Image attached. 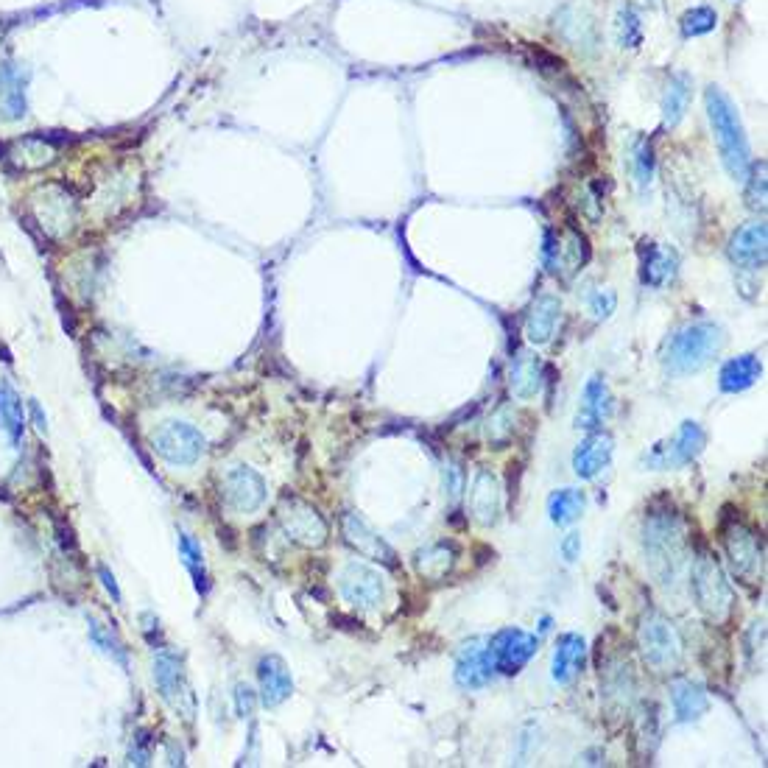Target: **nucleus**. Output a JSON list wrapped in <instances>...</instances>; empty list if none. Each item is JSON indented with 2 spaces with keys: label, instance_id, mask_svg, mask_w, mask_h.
I'll use <instances>...</instances> for the list:
<instances>
[{
  "label": "nucleus",
  "instance_id": "39",
  "mask_svg": "<svg viewBox=\"0 0 768 768\" xmlns=\"http://www.w3.org/2000/svg\"><path fill=\"white\" fill-rule=\"evenodd\" d=\"M632 174L640 188H648L654 179V146L648 137H637L632 143Z\"/></svg>",
  "mask_w": 768,
  "mask_h": 768
},
{
  "label": "nucleus",
  "instance_id": "45",
  "mask_svg": "<svg viewBox=\"0 0 768 768\" xmlns=\"http://www.w3.org/2000/svg\"><path fill=\"white\" fill-rule=\"evenodd\" d=\"M151 760V738L149 732H137L132 749H129V763L132 766H149Z\"/></svg>",
  "mask_w": 768,
  "mask_h": 768
},
{
  "label": "nucleus",
  "instance_id": "9",
  "mask_svg": "<svg viewBox=\"0 0 768 768\" xmlns=\"http://www.w3.org/2000/svg\"><path fill=\"white\" fill-rule=\"evenodd\" d=\"M154 685L160 690L162 701L168 707H174L176 713L193 718L196 713V699L185 676V662L182 654H176L174 648H157L154 651Z\"/></svg>",
  "mask_w": 768,
  "mask_h": 768
},
{
  "label": "nucleus",
  "instance_id": "6",
  "mask_svg": "<svg viewBox=\"0 0 768 768\" xmlns=\"http://www.w3.org/2000/svg\"><path fill=\"white\" fill-rule=\"evenodd\" d=\"M704 447H707V431L701 428V422L685 419L674 431V436L657 442L640 459V464L654 472L682 470V467H688V464L699 459L701 453H704Z\"/></svg>",
  "mask_w": 768,
  "mask_h": 768
},
{
  "label": "nucleus",
  "instance_id": "1",
  "mask_svg": "<svg viewBox=\"0 0 768 768\" xmlns=\"http://www.w3.org/2000/svg\"><path fill=\"white\" fill-rule=\"evenodd\" d=\"M643 556L648 573L654 581L671 590L682 579V570L688 567V528L682 514L674 509H651L643 520L640 531Z\"/></svg>",
  "mask_w": 768,
  "mask_h": 768
},
{
  "label": "nucleus",
  "instance_id": "5",
  "mask_svg": "<svg viewBox=\"0 0 768 768\" xmlns=\"http://www.w3.org/2000/svg\"><path fill=\"white\" fill-rule=\"evenodd\" d=\"M637 646H640L643 660L660 674H671L682 665V637L676 632L674 623L657 609H651L640 618Z\"/></svg>",
  "mask_w": 768,
  "mask_h": 768
},
{
  "label": "nucleus",
  "instance_id": "38",
  "mask_svg": "<svg viewBox=\"0 0 768 768\" xmlns=\"http://www.w3.org/2000/svg\"><path fill=\"white\" fill-rule=\"evenodd\" d=\"M615 34H618L620 48H640L643 42V23H640V12L634 9L632 3H623L615 17Z\"/></svg>",
  "mask_w": 768,
  "mask_h": 768
},
{
  "label": "nucleus",
  "instance_id": "35",
  "mask_svg": "<svg viewBox=\"0 0 768 768\" xmlns=\"http://www.w3.org/2000/svg\"><path fill=\"white\" fill-rule=\"evenodd\" d=\"M584 509H587V498H584L581 489H573V486L559 489L548 498V514H551V523H556V526H573L584 514Z\"/></svg>",
  "mask_w": 768,
  "mask_h": 768
},
{
  "label": "nucleus",
  "instance_id": "12",
  "mask_svg": "<svg viewBox=\"0 0 768 768\" xmlns=\"http://www.w3.org/2000/svg\"><path fill=\"white\" fill-rule=\"evenodd\" d=\"M539 637L537 634L526 632V629H500L498 634H492V640L486 643V651L492 657L495 674L514 676L520 674L528 665V660L537 654Z\"/></svg>",
  "mask_w": 768,
  "mask_h": 768
},
{
  "label": "nucleus",
  "instance_id": "32",
  "mask_svg": "<svg viewBox=\"0 0 768 768\" xmlns=\"http://www.w3.org/2000/svg\"><path fill=\"white\" fill-rule=\"evenodd\" d=\"M763 378V364L760 358L746 352V355H738V358H729L727 364L721 366L718 372V386L727 394H741V391H749L755 386L757 380Z\"/></svg>",
  "mask_w": 768,
  "mask_h": 768
},
{
  "label": "nucleus",
  "instance_id": "30",
  "mask_svg": "<svg viewBox=\"0 0 768 768\" xmlns=\"http://www.w3.org/2000/svg\"><path fill=\"white\" fill-rule=\"evenodd\" d=\"M456 556H459L456 545L445 539V542H431V545L419 548L411 562H414L417 576H422L425 581H442L456 567Z\"/></svg>",
  "mask_w": 768,
  "mask_h": 768
},
{
  "label": "nucleus",
  "instance_id": "36",
  "mask_svg": "<svg viewBox=\"0 0 768 768\" xmlns=\"http://www.w3.org/2000/svg\"><path fill=\"white\" fill-rule=\"evenodd\" d=\"M179 556H182V565L188 567L190 579L196 584L199 595L210 593V576H207V562H204L202 545L190 537L188 531H179Z\"/></svg>",
  "mask_w": 768,
  "mask_h": 768
},
{
  "label": "nucleus",
  "instance_id": "16",
  "mask_svg": "<svg viewBox=\"0 0 768 768\" xmlns=\"http://www.w3.org/2000/svg\"><path fill=\"white\" fill-rule=\"evenodd\" d=\"M341 534H344V542L350 545L352 551H358V556H364L369 562H378V565L397 567V553L391 551L389 542L380 537L361 514H344L341 517Z\"/></svg>",
  "mask_w": 768,
  "mask_h": 768
},
{
  "label": "nucleus",
  "instance_id": "44",
  "mask_svg": "<svg viewBox=\"0 0 768 768\" xmlns=\"http://www.w3.org/2000/svg\"><path fill=\"white\" fill-rule=\"evenodd\" d=\"M461 489H464V470L456 461H447L445 464V492L450 500L461 498Z\"/></svg>",
  "mask_w": 768,
  "mask_h": 768
},
{
  "label": "nucleus",
  "instance_id": "2",
  "mask_svg": "<svg viewBox=\"0 0 768 768\" xmlns=\"http://www.w3.org/2000/svg\"><path fill=\"white\" fill-rule=\"evenodd\" d=\"M724 341H727L724 327H718L715 322H690L679 327L674 336L668 338L662 352L665 372H671L676 378L701 372L704 366L713 364Z\"/></svg>",
  "mask_w": 768,
  "mask_h": 768
},
{
  "label": "nucleus",
  "instance_id": "29",
  "mask_svg": "<svg viewBox=\"0 0 768 768\" xmlns=\"http://www.w3.org/2000/svg\"><path fill=\"white\" fill-rule=\"evenodd\" d=\"M542 361L534 352L514 350L512 364H509V389L517 400H531L542 389Z\"/></svg>",
  "mask_w": 768,
  "mask_h": 768
},
{
  "label": "nucleus",
  "instance_id": "7",
  "mask_svg": "<svg viewBox=\"0 0 768 768\" xmlns=\"http://www.w3.org/2000/svg\"><path fill=\"white\" fill-rule=\"evenodd\" d=\"M31 216L37 221L45 238L62 241L70 232L76 230L79 221V202L65 185L51 182L31 196Z\"/></svg>",
  "mask_w": 768,
  "mask_h": 768
},
{
  "label": "nucleus",
  "instance_id": "19",
  "mask_svg": "<svg viewBox=\"0 0 768 768\" xmlns=\"http://www.w3.org/2000/svg\"><path fill=\"white\" fill-rule=\"evenodd\" d=\"M467 509L478 526H495L500 517V481L498 475L486 467H478L472 475L470 495H467Z\"/></svg>",
  "mask_w": 768,
  "mask_h": 768
},
{
  "label": "nucleus",
  "instance_id": "20",
  "mask_svg": "<svg viewBox=\"0 0 768 768\" xmlns=\"http://www.w3.org/2000/svg\"><path fill=\"white\" fill-rule=\"evenodd\" d=\"M257 682H260V704L269 707V710L285 704L294 693L291 671H288L283 657H277V654H266L263 660L257 662Z\"/></svg>",
  "mask_w": 768,
  "mask_h": 768
},
{
  "label": "nucleus",
  "instance_id": "8",
  "mask_svg": "<svg viewBox=\"0 0 768 768\" xmlns=\"http://www.w3.org/2000/svg\"><path fill=\"white\" fill-rule=\"evenodd\" d=\"M151 447L171 467H193L204 456L207 439L190 422L168 419V422H162L160 428L151 433Z\"/></svg>",
  "mask_w": 768,
  "mask_h": 768
},
{
  "label": "nucleus",
  "instance_id": "42",
  "mask_svg": "<svg viewBox=\"0 0 768 768\" xmlns=\"http://www.w3.org/2000/svg\"><path fill=\"white\" fill-rule=\"evenodd\" d=\"M718 26V14L710 6H693L688 12L682 14V34L685 37H701V34H710L713 28Z\"/></svg>",
  "mask_w": 768,
  "mask_h": 768
},
{
  "label": "nucleus",
  "instance_id": "15",
  "mask_svg": "<svg viewBox=\"0 0 768 768\" xmlns=\"http://www.w3.org/2000/svg\"><path fill=\"white\" fill-rule=\"evenodd\" d=\"M221 495H224V503L230 506L232 512L252 514L266 503L269 489H266V481H263L260 472L246 467V464H238V467H232V470H227V475H224V481H221Z\"/></svg>",
  "mask_w": 768,
  "mask_h": 768
},
{
  "label": "nucleus",
  "instance_id": "46",
  "mask_svg": "<svg viewBox=\"0 0 768 768\" xmlns=\"http://www.w3.org/2000/svg\"><path fill=\"white\" fill-rule=\"evenodd\" d=\"M590 308H593L598 319H609L615 313V308H618V297L612 291H598V294L590 297Z\"/></svg>",
  "mask_w": 768,
  "mask_h": 768
},
{
  "label": "nucleus",
  "instance_id": "26",
  "mask_svg": "<svg viewBox=\"0 0 768 768\" xmlns=\"http://www.w3.org/2000/svg\"><path fill=\"white\" fill-rule=\"evenodd\" d=\"M679 255L665 243H643L640 249V280L648 288H662L676 277Z\"/></svg>",
  "mask_w": 768,
  "mask_h": 768
},
{
  "label": "nucleus",
  "instance_id": "49",
  "mask_svg": "<svg viewBox=\"0 0 768 768\" xmlns=\"http://www.w3.org/2000/svg\"><path fill=\"white\" fill-rule=\"evenodd\" d=\"M28 411H31V417H34V425H37V431L45 433L48 431V419H45V414H42V408L37 400H28Z\"/></svg>",
  "mask_w": 768,
  "mask_h": 768
},
{
  "label": "nucleus",
  "instance_id": "4",
  "mask_svg": "<svg viewBox=\"0 0 768 768\" xmlns=\"http://www.w3.org/2000/svg\"><path fill=\"white\" fill-rule=\"evenodd\" d=\"M690 593L696 607L710 620H724L732 612V587L727 573L710 551L696 553L690 565Z\"/></svg>",
  "mask_w": 768,
  "mask_h": 768
},
{
  "label": "nucleus",
  "instance_id": "33",
  "mask_svg": "<svg viewBox=\"0 0 768 768\" xmlns=\"http://www.w3.org/2000/svg\"><path fill=\"white\" fill-rule=\"evenodd\" d=\"M0 428L9 436L12 445L23 442V431H26V411H23V400L9 380H0Z\"/></svg>",
  "mask_w": 768,
  "mask_h": 768
},
{
  "label": "nucleus",
  "instance_id": "3",
  "mask_svg": "<svg viewBox=\"0 0 768 768\" xmlns=\"http://www.w3.org/2000/svg\"><path fill=\"white\" fill-rule=\"evenodd\" d=\"M704 104H707V115L713 123V135L718 151H721L724 168L735 182H743L749 176V168H752V151H749V140L743 132L741 118L732 107V101L718 87H707Z\"/></svg>",
  "mask_w": 768,
  "mask_h": 768
},
{
  "label": "nucleus",
  "instance_id": "10",
  "mask_svg": "<svg viewBox=\"0 0 768 768\" xmlns=\"http://www.w3.org/2000/svg\"><path fill=\"white\" fill-rule=\"evenodd\" d=\"M277 517H280L285 537L302 545V548H322L327 537H330V528L324 523L319 509H313L305 500L283 498L280 500V509H277Z\"/></svg>",
  "mask_w": 768,
  "mask_h": 768
},
{
  "label": "nucleus",
  "instance_id": "37",
  "mask_svg": "<svg viewBox=\"0 0 768 768\" xmlns=\"http://www.w3.org/2000/svg\"><path fill=\"white\" fill-rule=\"evenodd\" d=\"M87 626H90V643H93L101 654H107L109 660H115L121 668H129V648L123 646V640L118 637L115 629L104 626L101 620L87 618Z\"/></svg>",
  "mask_w": 768,
  "mask_h": 768
},
{
  "label": "nucleus",
  "instance_id": "11",
  "mask_svg": "<svg viewBox=\"0 0 768 768\" xmlns=\"http://www.w3.org/2000/svg\"><path fill=\"white\" fill-rule=\"evenodd\" d=\"M338 593L350 607L375 612L386 601V584L375 567L364 562H347L338 573Z\"/></svg>",
  "mask_w": 768,
  "mask_h": 768
},
{
  "label": "nucleus",
  "instance_id": "27",
  "mask_svg": "<svg viewBox=\"0 0 768 768\" xmlns=\"http://www.w3.org/2000/svg\"><path fill=\"white\" fill-rule=\"evenodd\" d=\"M559 316H562V302L551 294H539L531 308L526 313V322H523V333H526L528 344L534 347H542L548 344L556 333V324H559Z\"/></svg>",
  "mask_w": 768,
  "mask_h": 768
},
{
  "label": "nucleus",
  "instance_id": "34",
  "mask_svg": "<svg viewBox=\"0 0 768 768\" xmlns=\"http://www.w3.org/2000/svg\"><path fill=\"white\" fill-rule=\"evenodd\" d=\"M690 93H693V81H690L688 73H674L668 79V87H665V95H662V121L665 126H679L685 112H688Z\"/></svg>",
  "mask_w": 768,
  "mask_h": 768
},
{
  "label": "nucleus",
  "instance_id": "43",
  "mask_svg": "<svg viewBox=\"0 0 768 768\" xmlns=\"http://www.w3.org/2000/svg\"><path fill=\"white\" fill-rule=\"evenodd\" d=\"M232 699H235V710H238L241 718H252V715H255L257 693L249 688V685L238 682V685H235V693H232Z\"/></svg>",
  "mask_w": 768,
  "mask_h": 768
},
{
  "label": "nucleus",
  "instance_id": "28",
  "mask_svg": "<svg viewBox=\"0 0 768 768\" xmlns=\"http://www.w3.org/2000/svg\"><path fill=\"white\" fill-rule=\"evenodd\" d=\"M671 704H674V715L679 724H693L710 710V696L699 679L682 676V679L671 682Z\"/></svg>",
  "mask_w": 768,
  "mask_h": 768
},
{
  "label": "nucleus",
  "instance_id": "25",
  "mask_svg": "<svg viewBox=\"0 0 768 768\" xmlns=\"http://www.w3.org/2000/svg\"><path fill=\"white\" fill-rule=\"evenodd\" d=\"M453 676H456V685L464 690L484 688L486 682L495 676V665H492V657H489L484 643L472 640L470 646L461 648L459 657H456V671H453Z\"/></svg>",
  "mask_w": 768,
  "mask_h": 768
},
{
  "label": "nucleus",
  "instance_id": "24",
  "mask_svg": "<svg viewBox=\"0 0 768 768\" xmlns=\"http://www.w3.org/2000/svg\"><path fill=\"white\" fill-rule=\"evenodd\" d=\"M584 660H587V643L584 637L576 632L559 634L556 648H553L551 676L556 685H573L584 671Z\"/></svg>",
  "mask_w": 768,
  "mask_h": 768
},
{
  "label": "nucleus",
  "instance_id": "31",
  "mask_svg": "<svg viewBox=\"0 0 768 768\" xmlns=\"http://www.w3.org/2000/svg\"><path fill=\"white\" fill-rule=\"evenodd\" d=\"M601 685H604V701H607V707L623 713V710L632 704L634 696L632 665L626 660L607 662V668L601 671Z\"/></svg>",
  "mask_w": 768,
  "mask_h": 768
},
{
  "label": "nucleus",
  "instance_id": "13",
  "mask_svg": "<svg viewBox=\"0 0 768 768\" xmlns=\"http://www.w3.org/2000/svg\"><path fill=\"white\" fill-rule=\"evenodd\" d=\"M542 257H545V266L551 274L570 280L590 260V243L584 238V232L576 230L573 224H567L559 238L553 232H545Z\"/></svg>",
  "mask_w": 768,
  "mask_h": 768
},
{
  "label": "nucleus",
  "instance_id": "48",
  "mask_svg": "<svg viewBox=\"0 0 768 768\" xmlns=\"http://www.w3.org/2000/svg\"><path fill=\"white\" fill-rule=\"evenodd\" d=\"M98 579H101V584H104V590H107V593L112 595V601H115V604H121V601H123L121 587H118V581H115V576L109 573L107 565H98Z\"/></svg>",
  "mask_w": 768,
  "mask_h": 768
},
{
  "label": "nucleus",
  "instance_id": "21",
  "mask_svg": "<svg viewBox=\"0 0 768 768\" xmlns=\"http://www.w3.org/2000/svg\"><path fill=\"white\" fill-rule=\"evenodd\" d=\"M612 456H615V439L604 431H593L576 447L573 470L581 481H593L612 464Z\"/></svg>",
  "mask_w": 768,
  "mask_h": 768
},
{
  "label": "nucleus",
  "instance_id": "23",
  "mask_svg": "<svg viewBox=\"0 0 768 768\" xmlns=\"http://www.w3.org/2000/svg\"><path fill=\"white\" fill-rule=\"evenodd\" d=\"M28 76L12 62H0V121L17 123L28 115Z\"/></svg>",
  "mask_w": 768,
  "mask_h": 768
},
{
  "label": "nucleus",
  "instance_id": "17",
  "mask_svg": "<svg viewBox=\"0 0 768 768\" xmlns=\"http://www.w3.org/2000/svg\"><path fill=\"white\" fill-rule=\"evenodd\" d=\"M3 160L12 165L14 171H23V174H31V171H42L48 165H54L59 160V146H56L51 137L45 135H26L17 137V140H9L3 149Z\"/></svg>",
  "mask_w": 768,
  "mask_h": 768
},
{
  "label": "nucleus",
  "instance_id": "14",
  "mask_svg": "<svg viewBox=\"0 0 768 768\" xmlns=\"http://www.w3.org/2000/svg\"><path fill=\"white\" fill-rule=\"evenodd\" d=\"M724 551H727L732 573L746 584L763 576V542L743 523H732L724 531Z\"/></svg>",
  "mask_w": 768,
  "mask_h": 768
},
{
  "label": "nucleus",
  "instance_id": "40",
  "mask_svg": "<svg viewBox=\"0 0 768 768\" xmlns=\"http://www.w3.org/2000/svg\"><path fill=\"white\" fill-rule=\"evenodd\" d=\"M514 436V411L509 405H500L498 411L486 422V439L492 447H503L512 442Z\"/></svg>",
  "mask_w": 768,
  "mask_h": 768
},
{
  "label": "nucleus",
  "instance_id": "18",
  "mask_svg": "<svg viewBox=\"0 0 768 768\" xmlns=\"http://www.w3.org/2000/svg\"><path fill=\"white\" fill-rule=\"evenodd\" d=\"M729 260L743 271H763L768 257V227L766 221H752L741 230L732 232L727 246Z\"/></svg>",
  "mask_w": 768,
  "mask_h": 768
},
{
  "label": "nucleus",
  "instance_id": "41",
  "mask_svg": "<svg viewBox=\"0 0 768 768\" xmlns=\"http://www.w3.org/2000/svg\"><path fill=\"white\" fill-rule=\"evenodd\" d=\"M746 182V204L755 213H766V162H752Z\"/></svg>",
  "mask_w": 768,
  "mask_h": 768
},
{
  "label": "nucleus",
  "instance_id": "22",
  "mask_svg": "<svg viewBox=\"0 0 768 768\" xmlns=\"http://www.w3.org/2000/svg\"><path fill=\"white\" fill-rule=\"evenodd\" d=\"M615 411V400H612V391H609L607 380L604 378H590L587 386H584V394H581V408L579 417H576V428L579 431H601L604 422L612 417Z\"/></svg>",
  "mask_w": 768,
  "mask_h": 768
},
{
  "label": "nucleus",
  "instance_id": "47",
  "mask_svg": "<svg viewBox=\"0 0 768 768\" xmlns=\"http://www.w3.org/2000/svg\"><path fill=\"white\" fill-rule=\"evenodd\" d=\"M559 551H562V559H565L567 565H573L576 559L581 556V534H567L565 539H562V545H559Z\"/></svg>",
  "mask_w": 768,
  "mask_h": 768
}]
</instances>
